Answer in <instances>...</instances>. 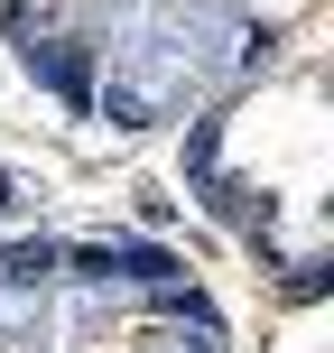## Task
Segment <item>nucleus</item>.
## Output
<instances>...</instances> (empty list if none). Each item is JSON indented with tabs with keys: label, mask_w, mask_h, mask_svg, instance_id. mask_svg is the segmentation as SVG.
<instances>
[{
	"label": "nucleus",
	"mask_w": 334,
	"mask_h": 353,
	"mask_svg": "<svg viewBox=\"0 0 334 353\" xmlns=\"http://www.w3.org/2000/svg\"><path fill=\"white\" fill-rule=\"evenodd\" d=\"M65 270L74 279H149V288H176V251H158V242H84V251H65Z\"/></svg>",
	"instance_id": "nucleus-1"
},
{
	"label": "nucleus",
	"mask_w": 334,
	"mask_h": 353,
	"mask_svg": "<svg viewBox=\"0 0 334 353\" xmlns=\"http://www.w3.org/2000/svg\"><path fill=\"white\" fill-rule=\"evenodd\" d=\"M56 270H65L56 242H10V251H0V279H10V288H37V279H56Z\"/></svg>",
	"instance_id": "nucleus-2"
},
{
	"label": "nucleus",
	"mask_w": 334,
	"mask_h": 353,
	"mask_svg": "<svg viewBox=\"0 0 334 353\" xmlns=\"http://www.w3.org/2000/svg\"><path fill=\"white\" fill-rule=\"evenodd\" d=\"M10 205H19V176H10V168H0V214H10Z\"/></svg>",
	"instance_id": "nucleus-3"
}]
</instances>
